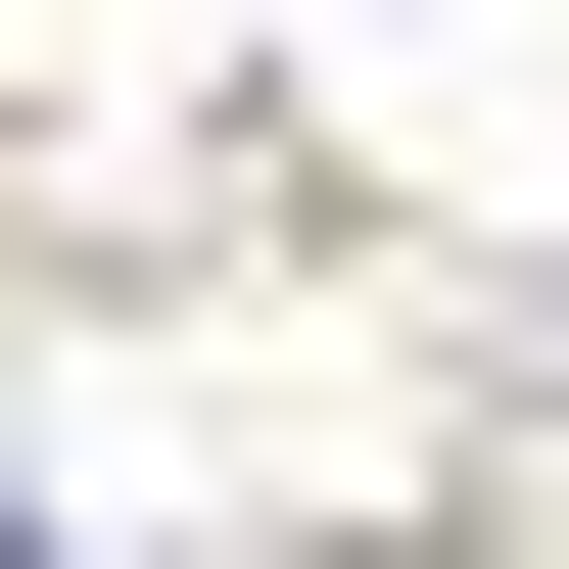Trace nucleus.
I'll list each match as a JSON object with an SVG mask.
<instances>
[{
    "mask_svg": "<svg viewBox=\"0 0 569 569\" xmlns=\"http://www.w3.org/2000/svg\"><path fill=\"white\" fill-rule=\"evenodd\" d=\"M0 569H48V522H0Z\"/></svg>",
    "mask_w": 569,
    "mask_h": 569,
    "instance_id": "f257e3e1",
    "label": "nucleus"
}]
</instances>
